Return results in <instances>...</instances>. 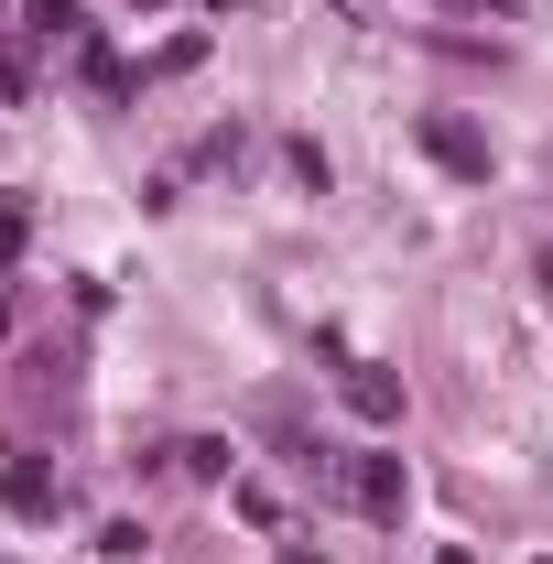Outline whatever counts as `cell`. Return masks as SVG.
Here are the masks:
<instances>
[{
	"mask_svg": "<svg viewBox=\"0 0 553 564\" xmlns=\"http://www.w3.org/2000/svg\"><path fill=\"white\" fill-rule=\"evenodd\" d=\"M445 11H510V0H445Z\"/></svg>",
	"mask_w": 553,
	"mask_h": 564,
	"instance_id": "cell-7",
	"label": "cell"
},
{
	"mask_svg": "<svg viewBox=\"0 0 553 564\" xmlns=\"http://www.w3.org/2000/svg\"><path fill=\"white\" fill-rule=\"evenodd\" d=\"M337 391H347L358 423H402V380H391L380 358H337Z\"/></svg>",
	"mask_w": 553,
	"mask_h": 564,
	"instance_id": "cell-3",
	"label": "cell"
},
{
	"mask_svg": "<svg viewBox=\"0 0 553 564\" xmlns=\"http://www.w3.org/2000/svg\"><path fill=\"white\" fill-rule=\"evenodd\" d=\"M22 239H33V217H22V207H0V261H22Z\"/></svg>",
	"mask_w": 553,
	"mask_h": 564,
	"instance_id": "cell-6",
	"label": "cell"
},
{
	"mask_svg": "<svg viewBox=\"0 0 553 564\" xmlns=\"http://www.w3.org/2000/svg\"><path fill=\"white\" fill-rule=\"evenodd\" d=\"M337 478H347V499H358L369 521H402V510H413V478H402V456H337Z\"/></svg>",
	"mask_w": 553,
	"mask_h": 564,
	"instance_id": "cell-2",
	"label": "cell"
},
{
	"mask_svg": "<svg viewBox=\"0 0 553 564\" xmlns=\"http://www.w3.org/2000/svg\"><path fill=\"white\" fill-rule=\"evenodd\" d=\"M282 564H326V554H304V543H293V554H282Z\"/></svg>",
	"mask_w": 553,
	"mask_h": 564,
	"instance_id": "cell-8",
	"label": "cell"
},
{
	"mask_svg": "<svg viewBox=\"0 0 553 564\" xmlns=\"http://www.w3.org/2000/svg\"><path fill=\"white\" fill-rule=\"evenodd\" d=\"M413 141L434 152V163H445V174H456V185H488V163H499V152H488V131H467L456 109H423V120H413Z\"/></svg>",
	"mask_w": 553,
	"mask_h": 564,
	"instance_id": "cell-1",
	"label": "cell"
},
{
	"mask_svg": "<svg viewBox=\"0 0 553 564\" xmlns=\"http://www.w3.org/2000/svg\"><path fill=\"white\" fill-rule=\"evenodd\" d=\"M174 456H185V478H228V467H239V456H228L217 434H196V445H174Z\"/></svg>",
	"mask_w": 553,
	"mask_h": 564,
	"instance_id": "cell-5",
	"label": "cell"
},
{
	"mask_svg": "<svg viewBox=\"0 0 553 564\" xmlns=\"http://www.w3.org/2000/svg\"><path fill=\"white\" fill-rule=\"evenodd\" d=\"M0 499H11V521H55V467H44V456H11Z\"/></svg>",
	"mask_w": 553,
	"mask_h": 564,
	"instance_id": "cell-4",
	"label": "cell"
},
{
	"mask_svg": "<svg viewBox=\"0 0 553 564\" xmlns=\"http://www.w3.org/2000/svg\"><path fill=\"white\" fill-rule=\"evenodd\" d=\"M0 337H11V304H0Z\"/></svg>",
	"mask_w": 553,
	"mask_h": 564,
	"instance_id": "cell-9",
	"label": "cell"
}]
</instances>
